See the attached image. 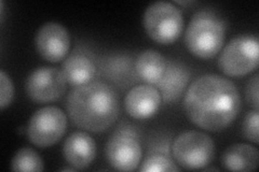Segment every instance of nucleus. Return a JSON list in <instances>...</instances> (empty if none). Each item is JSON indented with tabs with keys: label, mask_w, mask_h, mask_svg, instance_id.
<instances>
[{
	"label": "nucleus",
	"mask_w": 259,
	"mask_h": 172,
	"mask_svg": "<svg viewBox=\"0 0 259 172\" xmlns=\"http://www.w3.org/2000/svg\"><path fill=\"white\" fill-rule=\"evenodd\" d=\"M184 108L194 125L220 133L239 116L241 97L230 80L209 73L192 82L184 97Z\"/></svg>",
	"instance_id": "f257e3e1"
},
{
	"label": "nucleus",
	"mask_w": 259,
	"mask_h": 172,
	"mask_svg": "<svg viewBox=\"0 0 259 172\" xmlns=\"http://www.w3.org/2000/svg\"><path fill=\"white\" fill-rule=\"evenodd\" d=\"M66 110L76 127L101 134L109 129L119 118V96L106 82L92 81L71 89L67 96Z\"/></svg>",
	"instance_id": "f03ea898"
},
{
	"label": "nucleus",
	"mask_w": 259,
	"mask_h": 172,
	"mask_svg": "<svg viewBox=\"0 0 259 172\" xmlns=\"http://www.w3.org/2000/svg\"><path fill=\"white\" fill-rule=\"evenodd\" d=\"M225 39V22L208 10L194 13L185 32V44L188 51L202 60L213 59L220 53Z\"/></svg>",
	"instance_id": "7ed1b4c3"
},
{
	"label": "nucleus",
	"mask_w": 259,
	"mask_h": 172,
	"mask_svg": "<svg viewBox=\"0 0 259 172\" xmlns=\"http://www.w3.org/2000/svg\"><path fill=\"white\" fill-rule=\"evenodd\" d=\"M143 25L151 40L162 45H168L182 35L184 19L181 9L175 4L157 2L145 10Z\"/></svg>",
	"instance_id": "20e7f679"
},
{
	"label": "nucleus",
	"mask_w": 259,
	"mask_h": 172,
	"mask_svg": "<svg viewBox=\"0 0 259 172\" xmlns=\"http://www.w3.org/2000/svg\"><path fill=\"white\" fill-rule=\"evenodd\" d=\"M259 41L252 35H241L229 41L218 57V67L228 77H243L257 69Z\"/></svg>",
	"instance_id": "39448f33"
},
{
	"label": "nucleus",
	"mask_w": 259,
	"mask_h": 172,
	"mask_svg": "<svg viewBox=\"0 0 259 172\" xmlns=\"http://www.w3.org/2000/svg\"><path fill=\"white\" fill-rule=\"evenodd\" d=\"M175 161L187 170H199L208 166L215 156V144L208 135L190 130L178 135L173 142Z\"/></svg>",
	"instance_id": "423d86ee"
},
{
	"label": "nucleus",
	"mask_w": 259,
	"mask_h": 172,
	"mask_svg": "<svg viewBox=\"0 0 259 172\" xmlns=\"http://www.w3.org/2000/svg\"><path fill=\"white\" fill-rule=\"evenodd\" d=\"M106 158L118 171H134L142 160V146L136 130L132 126H120L106 143Z\"/></svg>",
	"instance_id": "0eeeda50"
},
{
	"label": "nucleus",
	"mask_w": 259,
	"mask_h": 172,
	"mask_svg": "<svg viewBox=\"0 0 259 172\" xmlns=\"http://www.w3.org/2000/svg\"><path fill=\"white\" fill-rule=\"evenodd\" d=\"M67 117L56 106H44L32 114L26 133L30 143L47 149L58 143L66 133Z\"/></svg>",
	"instance_id": "6e6552de"
},
{
	"label": "nucleus",
	"mask_w": 259,
	"mask_h": 172,
	"mask_svg": "<svg viewBox=\"0 0 259 172\" xmlns=\"http://www.w3.org/2000/svg\"><path fill=\"white\" fill-rule=\"evenodd\" d=\"M67 81L62 70L54 67H40L27 78L25 89L28 97L36 103L56 101L66 91Z\"/></svg>",
	"instance_id": "1a4fd4ad"
},
{
	"label": "nucleus",
	"mask_w": 259,
	"mask_h": 172,
	"mask_svg": "<svg viewBox=\"0 0 259 172\" xmlns=\"http://www.w3.org/2000/svg\"><path fill=\"white\" fill-rule=\"evenodd\" d=\"M35 44L39 55L50 63H59L67 55L70 36L62 24L49 22L37 31Z\"/></svg>",
	"instance_id": "9d476101"
},
{
	"label": "nucleus",
	"mask_w": 259,
	"mask_h": 172,
	"mask_svg": "<svg viewBox=\"0 0 259 172\" xmlns=\"http://www.w3.org/2000/svg\"><path fill=\"white\" fill-rule=\"evenodd\" d=\"M162 101L159 89L150 84L134 86L124 98V108L135 120H147L158 112Z\"/></svg>",
	"instance_id": "9b49d317"
},
{
	"label": "nucleus",
	"mask_w": 259,
	"mask_h": 172,
	"mask_svg": "<svg viewBox=\"0 0 259 172\" xmlns=\"http://www.w3.org/2000/svg\"><path fill=\"white\" fill-rule=\"evenodd\" d=\"M96 143L85 132L72 133L64 143L65 159L76 170H84L91 166L96 157Z\"/></svg>",
	"instance_id": "f8f14e48"
},
{
	"label": "nucleus",
	"mask_w": 259,
	"mask_h": 172,
	"mask_svg": "<svg viewBox=\"0 0 259 172\" xmlns=\"http://www.w3.org/2000/svg\"><path fill=\"white\" fill-rule=\"evenodd\" d=\"M189 78L190 73L183 64L177 62L166 64L164 75L157 83L162 99L165 103H175L181 99L188 85Z\"/></svg>",
	"instance_id": "ddd939ff"
},
{
	"label": "nucleus",
	"mask_w": 259,
	"mask_h": 172,
	"mask_svg": "<svg viewBox=\"0 0 259 172\" xmlns=\"http://www.w3.org/2000/svg\"><path fill=\"white\" fill-rule=\"evenodd\" d=\"M258 163V150L255 146L245 143L233 144L222 155V166L229 171H255Z\"/></svg>",
	"instance_id": "4468645a"
},
{
	"label": "nucleus",
	"mask_w": 259,
	"mask_h": 172,
	"mask_svg": "<svg viewBox=\"0 0 259 172\" xmlns=\"http://www.w3.org/2000/svg\"><path fill=\"white\" fill-rule=\"evenodd\" d=\"M62 72L67 83L80 86L93 81L96 76V67L87 55L72 53L63 63Z\"/></svg>",
	"instance_id": "2eb2a0df"
},
{
	"label": "nucleus",
	"mask_w": 259,
	"mask_h": 172,
	"mask_svg": "<svg viewBox=\"0 0 259 172\" xmlns=\"http://www.w3.org/2000/svg\"><path fill=\"white\" fill-rule=\"evenodd\" d=\"M167 62L159 52L147 50L135 62V70L139 78L147 84H157L163 77Z\"/></svg>",
	"instance_id": "dca6fc26"
},
{
	"label": "nucleus",
	"mask_w": 259,
	"mask_h": 172,
	"mask_svg": "<svg viewBox=\"0 0 259 172\" xmlns=\"http://www.w3.org/2000/svg\"><path fill=\"white\" fill-rule=\"evenodd\" d=\"M11 169L18 172H40L45 166L39 154L31 147H22L16 151L11 161Z\"/></svg>",
	"instance_id": "f3484780"
},
{
	"label": "nucleus",
	"mask_w": 259,
	"mask_h": 172,
	"mask_svg": "<svg viewBox=\"0 0 259 172\" xmlns=\"http://www.w3.org/2000/svg\"><path fill=\"white\" fill-rule=\"evenodd\" d=\"M139 170L141 172H177L180 167L165 155L153 154L143 161Z\"/></svg>",
	"instance_id": "a211bd4d"
},
{
	"label": "nucleus",
	"mask_w": 259,
	"mask_h": 172,
	"mask_svg": "<svg viewBox=\"0 0 259 172\" xmlns=\"http://www.w3.org/2000/svg\"><path fill=\"white\" fill-rule=\"evenodd\" d=\"M258 122H259V114L258 111L254 110L246 114L242 125V133L246 140L257 144L259 142V135H258Z\"/></svg>",
	"instance_id": "6ab92c4d"
},
{
	"label": "nucleus",
	"mask_w": 259,
	"mask_h": 172,
	"mask_svg": "<svg viewBox=\"0 0 259 172\" xmlns=\"http://www.w3.org/2000/svg\"><path fill=\"white\" fill-rule=\"evenodd\" d=\"M14 98V86L10 77L2 70L0 71V108L2 110L9 106Z\"/></svg>",
	"instance_id": "aec40b11"
},
{
	"label": "nucleus",
	"mask_w": 259,
	"mask_h": 172,
	"mask_svg": "<svg viewBox=\"0 0 259 172\" xmlns=\"http://www.w3.org/2000/svg\"><path fill=\"white\" fill-rule=\"evenodd\" d=\"M258 85H259V75L256 73L255 76L250 78L247 82L245 88V97L248 104L256 111L259 109V100H258Z\"/></svg>",
	"instance_id": "412c9836"
},
{
	"label": "nucleus",
	"mask_w": 259,
	"mask_h": 172,
	"mask_svg": "<svg viewBox=\"0 0 259 172\" xmlns=\"http://www.w3.org/2000/svg\"><path fill=\"white\" fill-rule=\"evenodd\" d=\"M176 5H181V6H187V5H192L194 4L193 2H176Z\"/></svg>",
	"instance_id": "4be33fe9"
}]
</instances>
